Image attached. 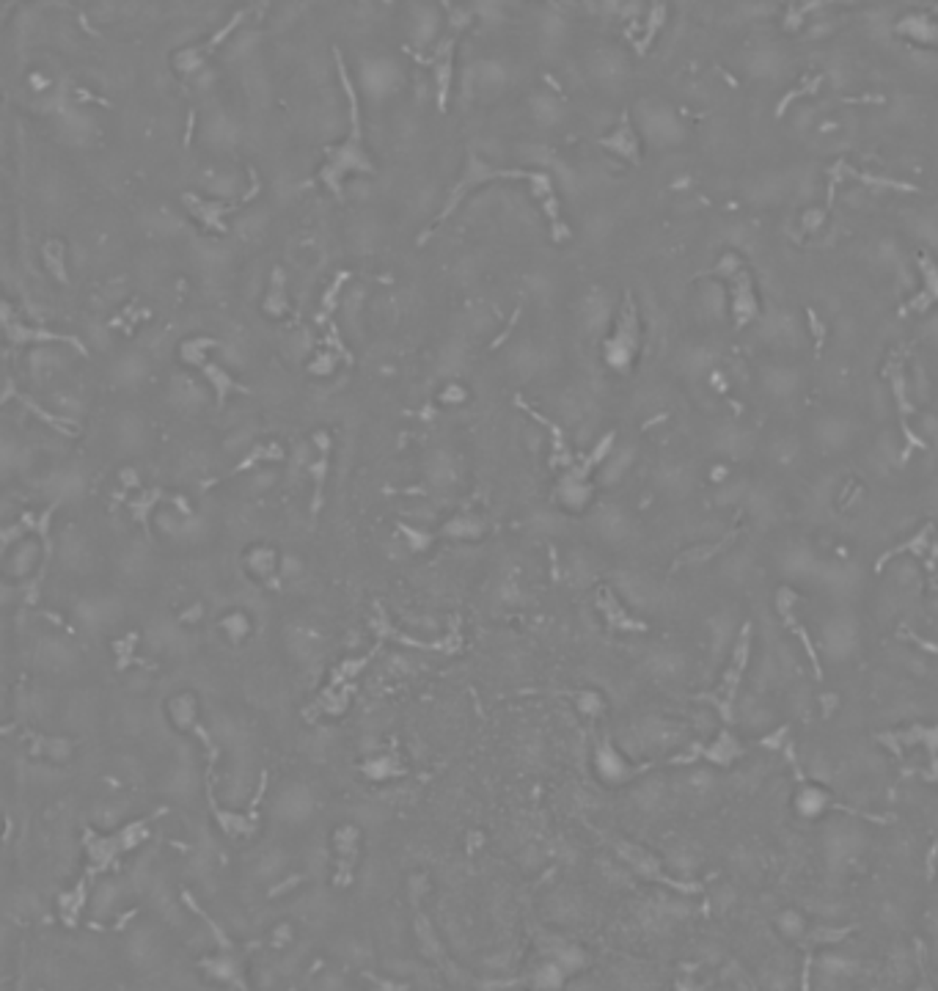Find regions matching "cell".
<instances>
[{
	"label": "cell",
	"instance_id": "obj_1",
	"mask_svg": "<svg viewBox=\"0 0 938 991\" xmlns=\"http://www.w3.org/2000/svg\"><path fill=\"white\" fill-rule=\"evenodd\" d=\"M336 55V69H339V78H342V86H345V94H347V102H350V135L342 146L336 149H327V165L319 171V180L334 190L336 196L342 193V180L347 171H366V174H374V165L369 162L366 152H363V135H361V110H358V94H355V86L350 80V72L345 67V59L342 52L334 50Z\"/></svg>",
	"mask_w": 938,
	"mask_h": 991
},
{
	"label": "cell",
	"instance_id": "obj_2",
	"mask_svg": "<svg viewBox=\"0 0 938 991\" xmlns=\"http://www.w3.org/2000/svg\"><path fill=\"white\" fill-rule=\"evenodd\" d=\"M715 279L727 282L730 290V309H732V325L735 330L749 328L757 317H759V295H757V284L754 275L749 270V264L743 262V256H738L735 251L724 254L713 270Z\"/></svg>",
	"mask_w": 938,
	"mask_h": 991
},
{
	"label": "cell",
	"instance_id": "obj_3",
	"mask_svg": "<svg viewBox=\"0 0 938 991\" xmlns=\"http://www.w3.org/2000/svg\"><path fill=\"white\" fill-rule=\"evenodd\" d=\"M639 350H641V317H639L636 298L630 292H625L614 330L602 342V361L614 372L628 375L639 358Z\"/></svg>",
	"mask_w": 938,
	"mask_h": 991
},
{
	"label": "cell",
	"instance_id": "obj_4",
	"mask_svg": "<svg viewBox=\"0 0 938 991\" xmlns=\"http://www.w3.org/2000/svg\"><path fill=\"white\" fill-rule=\"evenodd\" d=\"M749 653H751V623H746L743 628H740V634H738V642H735V647H732V664H730V670L724 672V686H722V697H715V694H702V699H710V702H715V708H719V713H722V719L724 722H732L735 719V710H732V699H735V694H738V683H740V678H743V672H746V667H749Z\"/></svg>",
	"mask_w": 938,
	"mask_h": 991
},
{
	"label": "cell",
	"instance_id": "obj_5",
	"mask_svg": "<svg viewBox=\"0 0 938 991\" xmlns=\"http://www.w3.org/2000/svg\"><path fill=\"white\" fill-rule=\"evenodd\" d=\"M884 375L892 385V397H895V408H897V421H900V430L906 435V444L908 447H919L924 449V440L911 430V416H916V405L914 400L908 397V377H906V364H903V356L897 350H892L887 366H884Z\"/></svg>",
	"mask_w": 938,
	"mask_h": 991
},
{
	"label": "cell",
	"instance_id": "obj_6",
	"mask_svg": "<svg viewBox=\"0 0 938 991\" xmlns=\"http://www.w3.org/2000/svg\"><path fill=\"white\" fill-rule=\"evenodd\" d=\"M531 171H520V169H510V171H504V169H492V165H487V162H482L479 160V154L476 152H471L468 154V169L463 171V180L455 185V190H452V196H449V204H446V209L444 212H440L437 215V220H444L457 204H460V199L468 193V190H474L479 182H487V180H529L531 182Z\"/></svg>",
	"mask_w": 938,
	"mask_h": 991
},
{
	"label": "cell",
	"instance_id": "obj_7",
	"mask_svg": "<svg viewBox=\"0 0 938 991\" xmlns=\"http://www.w3.org/2000/svg\"><path fill=\"white\" fill-rule=\"evenodd\" d=\"M617 851H620L622 862H625L636 875H641V878H647V881H658V884L672 887V890H677V893H699V884H694V881H688V884H685V881H675V878H669V875L664 873V867H660V859H658L655 854H649V851H644V848H639V846H630V843H620V846H617Z\"/></svg>",
	"mask_w": 938,
	"mask_h": 991
},
{
	"label": "cell",
	"instance_id": "obj_8",
	"mask_svg": "<svg viewBox=\"0 0 938 991\" xmlns=\"http://www.w3.org/2000/svg\"><path fill=\"white\" fill-rule=\"evenodd\" d=\"M861 851V832L853 829L848 823H834L829 832H825V857H829V865L845 867L856 854Z\"/></svg>",
	"mask_w": 938,
	"mask_h": 991
},
{
	"label": "cell",
	"instance_id": "obj_9",
	"mask_svg": "<svg viewBox=\"0 0 938 991\" xmlns=\"http://www.w3.org/2000/svg\"><path fill=\"white\" fill-rule=\"evenodd\" d=\"M600 146L617 152L620 157H625V160H630V162H639V160H641V144H639V135H636V130H633V125H630V116H628V114L622 116L620 127H617L609 138H600Z\"/></svg>",
	"mask_w": 938,
	"mask_h": 991
},
{
	"label": "cell",
	"instance_id": "obj_10",
	"mask_svg": "<svg viewBox=\"0 0 938 991\" xmlns=\"http://www.w3.org/2000/svg\"><path fill=\"white\" fill-rule=\"evenodd\" d=\"M916 267H919V275H922V282H924V290L906 309H914L916 314H924L933 303H938V264L927 254H919L916 256Z\"/></svg>",
	"mask_w": 938,
	"mask_h": 991
},
{
	"label": "cell",
	"instance_id": "obj_11",
	"mask_svg": "<svg viewBox=\"0 0 938 991\" xmlns=\"http://www.w3.org/2000/svg\"><path fill=\"white\" fill-rule=\"evenodd\" d=\"M597 771H600V777L605 780V783H625L630 774H633V768H630V763L620 755V749H614L612 744H602L600 749H597Z\"/></svg>",
	"mask_w": 938,
	"mask_h": 991
},
{
	"label": "cell",
	"instance_id": "obj_12",
	"mask_svg": "<svg viewBox=\"0 0 938 991\" xmlns=\"http://www.w3.org/2000/svg\"><path fill=\"white\" fill-rule=\"evenodd\" d=\"M740 755H743L740 741H738V738L732 736V730H727V727L713 738V744H707V746L702 749V757H704V760H710V763H715V765H722V768H730Z\"/></svg>",
	"mask_w": 938,
	"mask_h": 991
},
{
	"label": "cell",
	"instance_id": "obj_13",
	"mask_svg": "<svg viewBox=\"0 0 938 991\" xmlns=\"http://www.w3.org/2000/svg\"><path fill=\"white\" fill-rule=\"evenodd\" d=\"M275 810H279V815L290 823H300L306 820V815L311 812V793L300 785H292V788H284L281 796H279V804H275Z\"/></svg>",
	"mask_w": 938,
	"mask_h": 991
},
{
	"label": "cell",
	"instance_id": "obj_14",
	"mask_svg": "<svg viewBox=\"0 0 938 991\" xmlns=\"http://www.w3.org/2000/svg\"><path fill=\"white\" fill-rule=\"evenodd\" d=\"M897 31L906 33L908 39L919 42V44H927V47L935 44L938 47V25L930 17H924V14H914V17L900 20L897 23Z\"/></svg>",
	"mask_w": 938,
	"mask_h": 991
},
{
	"label": "cell",
	"instance_id": "obj_15",
	"mask_svg": "<svg viewBox=\"0 0 938 991\" xmlns=\"http://www.w3.org/2000/svg\"><path fill=\"white\" fill-rule=\"evenodd\" d=\"M6 328H9V339L12 342H67L72 347H78L83 353V345L72 337H59L52 334V330H39V328H25V325H14L9 317H6Z\"/></svg>",
	"mask_w": 938,
	"mask_h": 991
},
{
	"label": "cell",
	"instance_id": "obj_16",
	"mask_svg": "<svg viewBox=\"0 0 938 991\" xmlns=\"http://www.w3.org/2000/svg\"><path fill=\"white\" fill-rule=\"evenodd\" d=\"M185 361H193V364H198L201 369H204V375L209 377V383L215 385V392H217V400L220 403H224L226 400V394L234 389V392H245V385H240V383H234L224 369H220L217 364H212V361H207V358H185Z\"/></svg>",
	"mask_w": 938,
	"mask_h": 991
},
{
	"label": "cell",
	"instance_id": "obj_17",
	"mask_svg": "<svg viewBox=\"0 0 938 991\" xmlns=\"http://www.w3.org/2000/svg\"><path fill=\"white\" fill-rule=\"evenodd\" d=\"M602 595H605V597H600V606H602L605 617H609V623H612L614 628H622V631H644V628H647L641 620L630 617V615L622 609L620 600H617L612 592H602Z\"/></svg>",
	"mask_w": 938,
	"mask_h": 991
},
{
	"label": "cell",
	"instance_id": "obj_18",
	"mask_svg": "<svg viewBox=\"0 0 938 991\" xmlns=\"http://www.w3.org/2000/svg\"><path fill=\"white\" fill-rule=\"evenodd\" d=\"M817 972H820L823 977H829V980L848 977V975H853V972H856V961H853V959H848V956H842V953H825V956L817 961Z\"/></svg>",
	"mask_w": 938,
	"mask_h": 991
},
{
	"label": "cell",
	"instance_id": "obj_19",
	"mask_svg": "<svg viewBox=\"0 0 938 991\" xmlns=\"http://www.w3.org/2000/svg\"><path fill=\"white\" fill-rule=\"evenodd\" d=\"M669 793H667V785L664 783H647L636 791V804L644 810V812H658L660 807L667 804Z\"/></svg>",
	"mask_w": 938,
	"mask_h": 991
},
{
	"label": "cell",
	"instance_id": "obj_20",
	"mask_svg": "<svg viewBox=\"0 0 938 991\" xmlns=\"http://www.w3.org/2000/svg\"><path fill=\"white\" fill-rule=\"evenodd\" d=\"M649 670L658 678H677L683 672V658L677 653H655L649 655Z\"/></svg>",
	"mask_w": 938,
	"mask_h": 991
},
{
	"label": "cell",
	"instance_id": "obj_21",
	"mask_svg": "<svg viewBox=\"0 0 938 991\" xmlns=\"http://www.w3.org/2000/svg\"><path fill=\"white\" fill-rule=\"evenodd\" d=\"M825 804H829V796H825L820 788H804L795 799V807L804 818H817L825 810Z\"/></svg>",
	"mask_w": 938,
	"mask_h": 991
},
{
	"label": "cell",
	"instance_id": "obj_22",
	"mask_svg": "<svg viewBox=\"0 0 938 991\" xmlns=\"http://www.w3.org/2000/svg\"><path fill=\"white\" fill-rule=\"evenodd\" d=\"M169 791L179 799H188L196 791V774L190 768H174L169 777Z\"/></svg>",
	"mask_w": 938,
	"mask_h": 991
},
{
	"label": "cell",
	"instance_id": "obj_23",
	"mask_svg": "<svg viewBox=\"0 0 938 991\" xmlns=\"http://www.w3.org/2000/svg\"><path fill=\"white\" fill-rule=\"evenodd\" d=\"M215 736L224 744H240L245 738V730L232 716H220V719H215Z\"/></svg>",
	"mask_w": 938,
	"mask_h": 991
},
{
	"label": "cell",
	"instance_id": "obj_24",
	"mask_svg": "<svg viewBox=\"0 0 938 991\" xmlns=\"http://www.w3.org/2000/svg\"><path fill=\"white\" fill-rule=\"evenodd\" d=\"M779 931L790 940H804L806 936V920L798 912H782L779 914Z\"/></svg>",
	"mask_w": 938,
	"mask_h": 991
},
{
	"label": "cell",
	"instance_id": "obj_25",
	"mask_svg": "<svg viewBox=\"0 0 938 991\" xmlns=\"http://www.w3.org/2000/svg\"><path fill=\"white\" fill-rule=\"evenodd\" d=\"M669 862H672V867H675L680 875L694 873V870H696V865H699V859H696V854H694L691 848H675V851L669 854Z\"/></svg>",
	"mask_w": 938,
	"mask_h": 991
},
{
	"label": "cell",
	"instance_id": "obj_26",
	"mask_svg": "<svg viewBox=\"0 0 938 991\" xmlns=\"http://www.w3.org/2000/svg\"><path fill=\"white\" fill-rule=\"evenodd\" d=\"M44 664L50 670H64L67 664H72V653L61 644H47L44 650Z\"/></svg>",
	"mask_w": 938,
	"mask_h": 991
},
{
	"label": "cell",
	"instance_id": "obj_27",
	"mask_svg": "<svg viewBox=\"0 0 938 991\" xmlns=\"http://www.w3.org/2000/svg\"><path fill=\"white\" fill-rule=\"evenodd\" d=\"M116 901H119V887L116 884H102L99 893L94 895V909L97 912H107V909L116 906Z\"/></svg>",
	"mask_w": 938,
	"mask_h": 991
},
{
	"label": "cell",
	"instance_id": "obj_28",
	"mask_svg": "<svg viewBox=\"0 0 938 991\" xmlns=\"http://www.w3.org/2000/svg\"><path fill=\"white\" fill-rule=\"evenodd\" d=\"M664 17H667V9H664V6H655V9H652V20H649L652 25H647V33H644V39L639 42V50H641V52L649 47V42L655 39V33L660 31V25H664Z\"/></svg>",
	"mask_w": 938,
	"mask_h": 991
},
{
	"label": "cell",
	"instance_id": "obj_29",
	"mask_svg": "<svg viewBox=\"0 0 938 991\" xmlns=\"http://www.w3.org/2000/svg\"><path fill=\"white\" fill-rule=\"evenodd\" d=\"M768 988L770 991H790V969H770L768 972Z\"/></svg>",
	"mask_w": 938,
	"mask_h": 991
},
{
	"label": "cell",
	"instance_id": "obj_30",
	"mask_svg": "<svg viewBox=\"0 0 938 991\" xmlns=\"http://www.w3.org/2000/svg\"><path fill=\"white\" fill-rule=\"evenodd\" d=\"M281 867H284V857H281L279 851L264 854V857H262V865H259V870H262L264 875H275Z\"/></svg>",
	"mask_w": 938,
	"mask_h": 991
},
{
	"label": "cell",
	"instance_id": "obj_31",
	"mask_svg": "<svg viewBox=\"0 0 938 991\" xmlns=\"http://www.w3.org/2000/svg\"><path fill=\"white\" fill-rule=\"evenodd\" d=\"M677 991H702V986H696L694 980H680L677 983Z\"/></svg>",
	"mask_w": 938,
	"mask_h": 991
},
{
	"label": "cell",
	"instance_id": "obj_32",
	"mask_svg": "<svg viewBox=\"0 0 938 991\" xmlns=\"http://www.w3.org/2000/svg\"><path fill=\"white\" fill-rule=\"evenodd\" d=\"M933 936H935V945H938V912L933 914Z\"/></svg>",
	"mask_w": 938,
	"mask_h": 991
},
{
	"label": "cell",
	"instance_id": "obj_33",
	"mask_svg": "<svg viewBox=\"0 0 938 991\" xmlns=\"http://www.w3.org/2000/svg\"><path fill=\"white\" fill-rule=\"evenodd\" d=\"M916 991H933V988H930V986H927V983H922V986H919V988H916Z\"/></svg>",
	"mask_w": 938,
	"mask_h": 991
},
{
	"label": "cell",
	"instance_id": "obj_34",
	"mask_svg": "<svg viewBox=\"0 0 938 991\" xmlns=\"http://www.w3.org/2000/svg\"><path fill=\"white\" fill-rule=\"evenodd\" d=\"M935 826H938V818H935Z\"/></svg>",
	"mask_w": 938,
	"mask_h": 991
}]
</instances>
